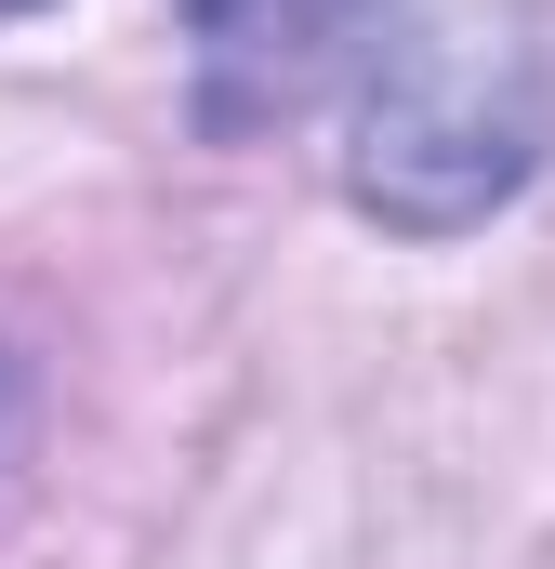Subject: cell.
<instances>
[{
    "label": "cell",
    "instance_id": "cell-1",
    "mask_svg": "<svg viewBox=\"0 0 555 569\" xmlns=\"http://www.w3.org/2000/svg\"><path fill=\"white\" fill-rule=\"evenodd\" d=\"M543 159V40L516 0H423L411 27L384 40L371 93H357V146H344V186L357 212L450 239V226H490Z\"/></svg>",
    "mask_w": 555,
    "mask_h": 569
},
{
    "label": "cell",
    "instance_id": "cell-3",
    "mask_svg": "<svg viewBox=\"0 0 555 569\" xmlns=\"http://www.w3.org/2000/svg\"><path fill=\"white\" fill-rule=\"evenodd\" d=\"M0 411H13V358H0Z\"/></svg>",
    "mask_w": 555,
    "mask_h": 569
},
{
    "label": "cell",
    "instance_id": "cell-2",
    "mask_svg": "<svg viewBox=\"0 0 555 569\" xmlns=\"http://www.w3.org/2000/svg\"><path fill=\"white\" fill-rule=\"evenodd\" d=\"M357 27H371V0H185L199 107H212V120H265V107H291Z\"/></svg>",
    "mask_w": 555,
    "mask_h": 569
},
{
    "label": "cell",
    "instance_id": "cell-4",
    "mask_svg": "<svg viewBox=\"0 0 555 569\" xmlns=\"http://www.w3.org/2000/svg\"><path fill=\"white\" fill-rule=\"evenodd\" d=\"M13 13H40V0H0V27H13Z\"/></svg>",
    "mask_w": 555,
    "mask_h": 569
}]
</instances>
